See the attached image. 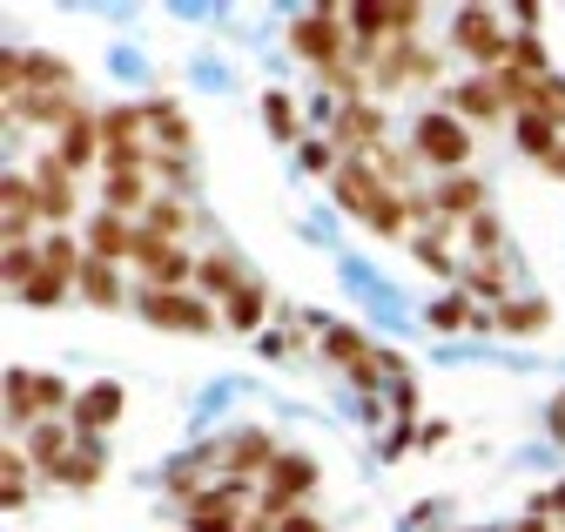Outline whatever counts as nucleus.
<instances>
[{
	"label": "nucleus",
	"instance_id": "f257e3e1",
	"mask_svg": "<svg viewBox=\"0 0 565 532\" xmlns=\"http://www.w3.org/2000/svg\"><path fill=\"white\" fill-rule=\"evenodd\" d=\"M330 189H337V203L358 216V223H371L377 236H404V223H411V203L371 169V156H343L337 162V175H330Z\"/></svg>",
	"mask_w": 565,
	"mask_h": 532
},
{
	"label": "nucleus",
	"instance_id": "f03ea898",
	"mask_svg": "<svg viewBox=\"0 0 565 532\" xmlns=\"http://www.w3.org/2000/svg\"><path fill=\"white\" fill-rule=\"evenodd\" d=\"M290 47L310 61V68H350V21L337 14V8H310V14H297V28H290Z\"/></svg>",
	"mask_w": 565,
	"mask_h": 532
},
{
	"label": "nucleus",
	"instance_id": "7ed1b4c3",
	"mask_svg": "<svg viewBox=\"0 0 565 532\" xmlns=\"http://www.w3.org/2000/svg\"><path fill=\"white\" fill-rule=\"evenodd\" d=\"M135 310L149 317L156 330H189V338H209V330L223 323V310L209 304V297H195V290H149V284H141Z\"/></svg>",
	"mask_w": 565,
	"mask_h": 532
},
{
	"label": "nucleus",
	"instance_id": "20e7f679",
	"mask_svg": "<svg viewBox=\"0 0 565 532\" xmlns=\"http://www.w3.org/2000/svg\"><path fill=\"white\" fill-rule=\"evenodd\" d=\"M411 142H417V162H431L445 175H465V162H471V136H465V121L451 108H424Z\"/></svg>",
	"mask_w": 565,
	"mask_h": 532
},
{
	"label": "nucleus",
	"instance_id": "39448f33",
	"mask_svg": "<svg viewBox=\"0 0 565 532\" xmlns=\"http://www.w3.org/2000/svg\"><path fill=\"white\" fill-rule=\"evenodd\" d=\"M317 492V465L303 458V451H276V465H269V472H263V499H256V512L263 519H290L303 499Z\"/></svg>",
	"mask_w": 565,
	"mask_h": 532
},
{
	"label": "nucleus",
	"instance_id": "423d86ee",
	"mask_svg": "<svg viewBox=\"0 0 565 532\" xmlns=\"http://www.w3.org/2000/svg\"><path fill=\"white\" fill-rule=\"evenodd\" d=\"M451 41L478 61L484 75H499L505 61H512V34L499 28V14H491V8H458V14H451Z\"/></svg>",
	"mask_w": 565,
	"mask_h": 532
},
{
	"label": "nucleus",
	"instance_id": "0eeeda50",
	"mask_svg": "<svg viewBox=\"0 0 565 532\" xmlns=\"http://www.w3.org/2000/svg\"><path fill=\"white\" fill-rule=\"evenodd\" d=\"M135 270H141V284H149V290H189L195 284V256L182 243H162V236L141 230L135 236Z\"/></svg>",
	"mask_w": 565,
	"mask_h": 532
},
{
	"label": "nucleus",
	"instance_id": "6e6552de",
	"mask_svg": "<svg viewBox=\"0 0 565 532\" xmlns=\"http://www.w3.org/2000/svg\"><path fill=\"white\" fill-rule=\"evenodd\" d=\"M141 128H149V108H108L102 115V156L108 169H149L156 156L141 149Z\"/></svg>",
	"mask_w": 565,
	"mask_h": 532
},
{
	"label": "nucleus",
	"instance_id": "1a4fd4ad",
	"mask_svg": "<svg viewBox=\"0 0 565 532\" xmlns=\"http://www.w3.org/2000/svg\"><path fill=\"white\" fill-rule=\"evenodd\" d=\"M0 223H8V243H28V230L41 223V189H34V175H14L8 169V182H0Z\"/></svg>",
	"mask_w": 565,
	"mask_h": 532
},
{
	"label": "nucleus",
	"instance_id": "9d476101",
	"mask_svg": "<svg viewBox=\"0 0 565 532\" xmlns=\"http://www.w3.org/2000/svg\"><path fill=\"white\" fill-rule=\"evenodd\" d=\"M135 236H141V223H128V216H108V210H102V216L88 223V256H95V263H115V270H121V256L135 263Z\"/></svg>",
	"mask_w": 565,
	"mask_h": 532
},
{
	"label": "nucleus",
	"instance_id": "9b49d317",
	"mask_svg": "<svg viewBox=\"0 0 565 532\" xmlns=\"http://www.w3.org/2000/svg\"><path fill=\"white\" fill-rule=\"evenodd\" d=\"M34 189H41V216H47V223H67V216H75V169H67L61 156H47V162L34 169Z\"/></svg>",
	"mask_w": 565,
	"mask_h": 532
},
{
	"label": "nucleus",
	"instance_id": "f8f14e48",
	"mask_svg": "<svg viewBox=\"0 0 565 532\" xmlns=\"http://www.w3.org/2000/svg\"><path fill=\"white\" fill-rule=\"evenodd\" d=\"M121 418V384H88V391H75V412H67V425L75 432H108Z\"/></svg>",
	"mask_w": 565,
	"mask_h": 532
},
{
	"label": "nucleus",
	"instance_id": "ddd939ff",
	"mask_svg": "<svg viewBox=\"0 0 565 532\" xmlns=\"http://www.w3.org/2000/svg\"><path fill=\"white\" fill-rule=\"evenodd\" d=\"M431 203H438V223H471V216H484V182L478 175H445L431 189Z\"/></svg>",
	"mask_w": 565,
	"mask_h": 532
},
{
	"label": "nucleus",
	"instance_id": "4468645a",
	"mask_svg": "<svg viewBox=\"0 0 565 532\" xmlns=\"http://www.w3.org/2000/svg\"><path fill=\"white\" fill-rule=\"evenodd\" d=\"M28 458H34V465H41V472L54 479V472H61V465H67V458H75V425H67V418H41V425L28 432Z\"/></svg>",
	"mask_w": 565,
	"mask_h": 532
},
{
	"label": "nucleus",
	"instance_id": "2eb2a0df",
	"mask_svg": "<svg viewBox=\"0 0 565 532\" xmlns=\"http://www.w3.org/2000/svg\"><path fill=\"white\" fill-rule=\"evenodd\" d=\"M102 203H108V216H149V169H108V182H102Z\"/></svg>",
	"mask_w": 565,
	"mask_h": 532
},
{
	"label": "nucleus",
	"instance_id": "dca6fc26",
	"mask_svg": "<svg viewBox=\"0 0 565 532\" xmlns=\"http://www.w3.org/2000/svg\"><path fill=\"white\" fill-rule=\"evenodd\" d=\"M243 284H249V277L236 270V256H230V249H216V256H195V290H202L209 304H230Z\"/></svg>",
	"mask_w": 565,
	"mask_h": 532
},
{
	"label": "nucleus",
	"instance_id": "f3484780",
	"mask_svg": "<svg viewBox=\"0 0 565 532\" xmlns=\"http://www.w3.org/2000/svg\"><path fill=\"white\" fill-rule=\"evenodd\" d=\"M445 102H451L458 121H484V115H499V108H505V95H499V82H491V75H471V82L445 88Z\"/></svg>",
	"mask_w": 565,
	"mask_h": 532
},
{
	"label": "nucleus",
	"instance_id": "a211bd4d",
	"mask_svg": "<svg viewBox=\"0 0 565 532\" xmlns=\"http://www.w3.org/2000/svg\"><path fill=\"white\" fill-rule=\"evenodd\" d=\"M47 418V405H41V371H8V425L14 432H34Z\"/></svg>",
	"mask_w": 565,
	"mask_h": 532
},
{
	"label": "nucleus",
	"instance_id": "6ab92c4d",
	"mask_svg": "<svg viewBox=\"0 0 565 532\" xmlns=\"http://www.w3.org/2000/svg\"><path fill=\"white\" fill-rule=\"evenodd\" d=\"M552 323V304L545 297H505L499 310H491V330H505V338H532V330Z\"/></svg>",
	"mask_w": 565,
	"mask_h": 532
},
{
	"label": "nucleus",
	"instance_id": "aec40b11",
	"mask_svg": "<svg viewBox=\"0 0 565 532\" xmlns=\"http://www.w3.org/2000/svg\"><path fill=\"white\" fill-rule=\"evenodd\" d=\"M67 169H82L88 156H102V115H88V108H75V121L61 128V149H54Z\"/></svg>",
	"mask_w": 565,
	"mask_h": 532
},
{
	"label": "nucleus",
	"instance_id": "412c9836",
	"mask_svg": "<svg viewBox=\"0 0 565 532\" xmlns=\"http://www.w3.org/2000/svg\"><path fill=\"white\" fill-rule=\"evenodd\" d=\"M149 108V128L162 136V156H182L189 162V149H195V136H189V121H182V108L175 102H141Z\"/></svg>",
	"mask_w": 565,
	"mask_h": 532
},
{
	"label": "nucleus",
	"instance_id": "4be33fe9",
	"mask_svg": "<svg viewBox=\"0 0 565 532\" xmlns=\"http://www.w3.org/2000/svg\"><path fill=\"white\" fill-rule=\"evenodd\" d=\"M411 256L424 263L431 277H451L458 270V256H451V223H431V230H417L411 236Z\"/></svg>",
	"mask_w": 565,
	"mask_h": 532
},
{
	"label": "nucleus",
	"instance_id": "5701e85b",
	"mask_svg": "<svg viewBox=\"0 0 565 532\" xmlns=\"http://www.w3.org/2000/svg\"><path fill=\"white\" fill-rule=\"evenodd\" d=\"M269 465H276V445L263 432L230 438V479H256V472H269Z\"/></svg>",
	"mask_w": 565,
	"mask_h": 532
},
{
	"label": "nucleus",
	"instance_id": "b1692460",
	"mask_svg": "<svg viewBox=\"0 0 565 532\" xmlns=\"http://www.w3.org/2000/svg\"><path fill=\"white\" fill-rule=\"evenodd\" d=\"M28 472H34V458L14 451V438H8V451H0V506H8V512L28 506Z\"/></svg>",
	"mask_w": 565,
	"mask_h": 532
},
{
	"label": "nucleus",
	"instance_id": "393cba45",
	"mask_svg": "<svg viewBox=\"0 0 565 532\" xmlns=\"http://www.w3.org/2000/svg\"><path fill=\"white\" fill-rule=\"evenodd\" d=\"M512 128H519V149H525V156H539V162L565 149V142H558V121H552V115H539V108H525Z\"/></svg>",
	"mask_w": 565,
	"mask_h": 532
},
{
	"label": "nucleus",
	"instance_id": "a878e982",
	"mask_svg": "<svg viewBox=\"0 0 565 532\" xmlns=\"http://www.w3.org/2000/svg\"><path fill=\"white\" fill-rule=\"evenodd\" d=\"M75 290H82L95 310H115V304H121V270H115V263H95V256H88V263H82V284H75Z\"/></svg>",
	"mask_w": 565,
	"mask_h": 532
},
{
	"label": "nucleus",
	"instance_id": "bb28decb",
	"mask_svg": "<svg viewBox=\"0 0 565 532\" xmlns=\"http://www.w3.org/2000/svg\"><path fill=\"white\" fill-rule=\"evenodd\" d=\"M343 21H350V41H358V47H391L384 34H397V21H391V8H350Z\"/></svg>",
	"mask_w": 565,
	"mask_h": 532
},
{
	"label": "nucleus",
	"instance_id": "cd10ccee",
	"mask_svg": "<svg viewBox=\"0 0 565 532\" xmlns=\"http://www.w3.org/2000/svg\"><path fill=\"white\" fill-rule=\"evenodd\" d=\"M0 277H8V290L21 297V290L41 277V249H34V243H8V249H0Z\"/></svg>",
	"mask_w": 565,
	"mask_h": 532
},
{
	"label": "nucleus",
	"instance_id": "c85d7f7f",
	"mask_svg": "<svg viewBox=\"0 0 565 532\" xmlns=\"http://www.w3.org/2000/svg\"><path fill=\"white\" fill-rule=\"evenodd\" d=\"M424 323H431V330H471V323H478V304H471L465 290H445L431 310H424Z\"/></svg>",
	"mask_w": 565,
	"mask_h": 532
},
{
	"label": "nucleus",
	"instance_id": "c756f323",
	"mask_svg": "<svg viewBox=\"0 0 565 532\" xmlns=\"http://www.w3.org/2000/svg\"><path fill=\"white\" fill-rule=\"evenodd\" d=\"M323 358H330V364H343V371H358V364L371 358V344H364L350 323H330V330H323Z\"/></svg>",
	"mask_w": 565,
	"mask_h": 532
},
{
	"label": "nucleus",
	"instance_id": "7c9ffc66",
	"mask_svg": "<svg viewBox=\"0 0 565 532\" xmlns=\"http://www.w3.org/2000/svg\"><path fill=\"white\" fill-rule=\"evenodd\" d=\"M141 230H149V236H162V243H182V230H189V210L175 203V195H156V203H149V216H141Z\"/></svg>",
	"mask_w": 565,
	"mask_h": 532
},
{
	"label": "nucleus",
	"instance_id": "2f4dec72",
	"mask_svg": "<svg viewBox=\"0 0 565 532\" xmlns=\"http://www.w3.org/2000/svg\"><path fill=\"white\" fill-rule=\"evenodd\" d=\"M216 310H223V323H230V330H256V323H263V284L249 277V284H243L230 304H216Z\"/></svg>",
	"mask_w": 565,
	"mask_h": 532
},
{
	"label": "nucleus",
	"instance_id": "473e14b6",
	"mask_svg": "<svg viewBox=\"0 0 565 532\" xmlns=\"http://www.w3.org/2000/svg\"><path fill=\"white\" fill-rule=\"evenodd\" d=\"M41 263H47V270H61V277H75V284H82V263H88V249H82L75 236H47V243H41Z\"/></svg>",
	"mask_w": 565,
	"mask_h": 532
},
{
	"label": "nucleus",
	"instance_id": "72a5a7b5",
	"mask_svg": "<svg viewBox=\"0 0 565 532\" xmlns=\"http://www.w3.org/2000/svg\"><path fill=\"white\" fill-rule=\"evenodd\" d=\"M67 290H75V277H61V270H47V263H41V277L21 290V304H28V310H54Z\"/></svg>",
	"mask_w": 565,
	"mask_h": 532
},
{
	"label": "nucleus",
	"instance_id": "f704fd0d",
	"mask_svg": "<svg viewBox=\"0 0 565 532\" xmlns=\"http://www.w3.org/2000/svg\"><path fill=\"white\" fill-rule=\"evenodd\" d=\"M465 236H471V249H478L484 263H499V256H505V223L491 216V210H484V216H471V223H465Z\"/></svg>",
	"mask_w": 565,
	"mask_h": 532
},
{
	"label": "nucleus",
	"instance_id": "c9c22d12",
	"mask_svg": "<svg viewBox=\"0 0 565 532\" xmlns=\"http://www.w3.org/2000/svg\"><path fill=\"white\" fill-rule=\"evenodd\" d=\"M263 128H269L276 142H297V102L282 95V88H276V95H263Z\"/></svg>",
	"mask_w": 565,
	"mask_h": 532
},
{
	"label": "nucleus",
	"instance_id": "e433bc0d",
	"mask_svg": "<svg viewBox=\"0 0 565 532\" xmlns=\"http://www.w3.org/2000/svg\"><path fill=\"white\" fill-rule=\"evenodd\" d=\"M512 75H525V82H545V47H539V34H512V61H505Z\"/></svg>",
	"mask_w": 565,
	"mask_h": 532
},
{
	"label": "nucleus",
	"instance_id": "4c0bfd02",
	"mask_svg": "<svg viewBox=\"0 0 565 532\" xmlns=\"http://www.w3.org/2000/svg\"><path fill=\"white\" fill-rule=\"evenodd\" d=\"M505 263H478V270H465V290L471 297H491V304H505Z\"/></svg>",
	"mask_w": 565,
	"mask_h": 532
},
{
	"label": "nucleus",
	"instance_id": "58836bf2",
	"mask_svg": "<svg viewBox=\"0 0 565 532\" xmlns=\"http://www.w3.org/2000/svg\"><path fill=\"white\" fill-rule=\"evenodd\" d=\"M532 108H539V115H552V121L565 128V75H545V82L532 88Z\"/></svg>",
	"mask_w": 565,
	"mask_h": 532
},
{
	"label": "nucleus",
	"instance_id": "ea45409f",
	"mask_svg": "<svg viewBox=\"0 0 565 532\" xmlns=\"http://www.w3.org/2000/svg\"><path fill=\"white\" fill-rule=\"evenodd\" d=\"M337 142H303V169L310 175H337V156H330Z\"/></svg>",
	"mask_w": 565,
	"mask_h": 532
},
{
	"label": "nucleus",
	"instance_id": "a19ab883",
	"mask_svg": "<svg viewBox=\"0 0 565 532\" xmlns=\"http://www.w3.org/2000/svg\"><path fill=\"white\" fill-rule=\"evenodd\" d=\"M276 532H330V525H323L317 512H290V519H282V525H276Z\"/></svg>",
	"mask_w": 565,
	"mask_h": 532
},
{
	"label": "nucleus",
	"instance_id": "79ce46f5",
	"mask_svg": "<svg viewBox=\"0 0 565 532\" xmlns=\"http://www.w3.org/2000/svg\"><path fill=\"white\" fill-rule=\"evenodd\" d=\"M243 532H276V519H263V512H249V519H243Z\"/></svg>",
	"mask_w": 565,
	"mask_h": 532
},
{
	"label": "nucleus",
	"instance_id": "37998d69",
	"mask_svg": "<svg viewBox=\"0 0 565 532\" xmlns=\"http://www.w3.org/2000/svg\"><path fill=\"white\" fill-rule=\"evenodd\" d=\"M512 532H552V525H545V519H539V512H532V519H519V525H512Z\"/></svg>",
	"mask_w": 565,
	"mask_h": 532
},
{
	"label": "nucleus",
	"instance_id": "c03bdc74",
	"mask_svg": "<svg viewBox=\"0 0 565 532\" xmlns=\"http://www.w3.org/2000/svg\"><path fill=\"white\" fill-rule=\"evenodd\" d=\"M552 512H565V486H558V492H552Z\"/></svg>",
	"mask_w": 565,
	"mask_h": 532
}]
</instances>
